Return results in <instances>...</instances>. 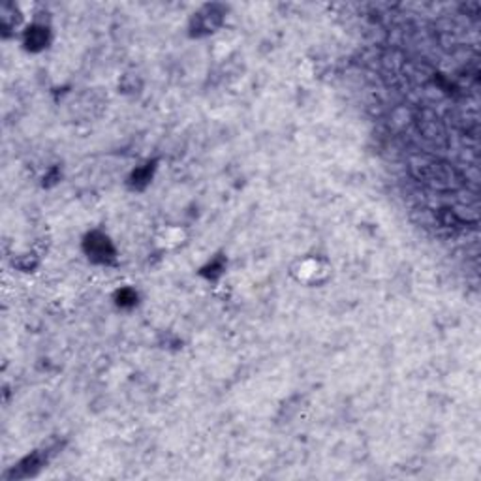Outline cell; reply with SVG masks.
I'll use <instances>...</instances> for the list:
<instances>
[{
    "label": "cell",
    "mask_w": 481,
    "mask_h": 481,
    "mask_svg": "<svg viewBox=\"0 0 481 481\" xmlns=\"http://www.w3.org/2000/svg\"><path fill=\"white\" fill-rule=\"evenodd\" d=\"M292 275L299 284L308 288L322 286L331 277V267L322 256L310 254V256L299 258L292 265Z\"/></svg>",
    "instance_id": "1"
},
{
    "label": "cell",
    "mask_w": 481,
    "mask_h": 481,
    "mask_svg": "<svg viewBox=\"0 0 481 481\" xmlns=\"http://www.w3.org/2000/svg\"><path fill=\"white\" fill-rule=\"evenodd\" d=\"M158 241H164L162 245L166 248H173L177 245H183V231L179 228H166V231L158 237Z\"/></svg>",
    "instance_id": "2"
}]
</instances>
